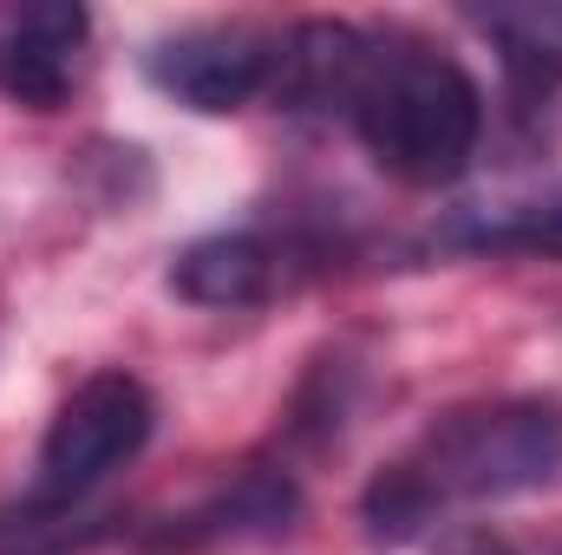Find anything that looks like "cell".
Masks as SVG:
<instances>
[{
    "label": "cell",
    "instance_id": "obj_1",
    "mask_svg": "<svg viewBox=\"0 0 562 555\" xmlns=\"http://www.w3.org/2000/svg\"><path fill=\"white\" fill-rule=\"evenodd\" d=\"M562 471V399L510 393V399H471L425 424L406 451H393L367 490L360 523L373 543L400 550L419 543L458 510H484L504 497H524Z\"/></svg>",
    "mask_w": 562,
    "mask_h": 555
},
{
    "label": "cell",
    "instance_id": "obj_2",
    "mask_svg": "<svg viewBox=\"0 0 562 555\" xmlns=\"http://www.w3.org/2000/svg\"><path fill=\"white\" fill-rule=\"evenodd\" d=\"M340 118L360 150L406 190H445L471 170L484 138V92L477 79L406 33H367Z\"/></svg>",
    "mask_w": 562,
    "mask_h": 555
},
{
    "label": "cell",
    "instance_id": "obj_3",
    "mask_svg": "<svg viewBox=\"0 0 562 555\" xmlns=\"http://www.w3.org/2000/svg\"><path fill=\"white\" fill-rule=\"evenodd\" d=\"M150 431H157V399H150L144 380H132V373H92V380H79L59 399L46 438H40V471H33L26 517L53 523L72 503H86L112 471H125L150 444Z\"/></svg>",
    "mask_w": 562,
    "mask_h": 555
},
{
    "label": "cell",
    "instance_id": "obj_4",
    "mask_svg": "<svg viewBox=\"0 0 562 555\" xmlns=\"http://www.w3.org/2000/svg\"><path fill=\"white\" fill-rule=\"evenodd\" d=\"M144 72L164 99L203 118H223V112H243L256 92H276L281 33L249 26V20H203V26L164 33L144 53Z\"/></svg>",
    "mask_w": 562,
    "mask_h": 555
},
{
    "label": "cell",
    "instance_id": "obj_5",
    "mask_svg": "<svg viewBox=\"0 0 562 555\" xmlns=\"http://www.w3.org/2000/svg\"><path fill=\"white\" fill-rule=\"evenodd\" d=\"M92 39L79 0H7L0 7V92L26 112H59Z\"/></svg>",
    "mask_w": 562,
    "mask_h": 555
},
{
    "label": "cell",
    "instance_id": "obj_6",
    "mask_svg": "<svg viewBox=\"0 0 562 555\" xmlns=\"http://www.w3.org/2000/svg\"><path fill=\"white\" fill-rule=\"evenodd\" d=\"M281 287V242L262 229H216V236H196L177 262H170V294L190 301V307H216V314H236V307H262Z\"/></svg>",
    "mask_w": 562,
    "mask_h": 555
},
{
    "label": "cell",
    "instance_id": "obj_7",
    "mask_svg": "<svg viewBox=\"0 0 562 555\" xmlns=\"http://www.w3.org/2000/svg\"><path fill=\"white\" fill-rule=\"evenodd\" d=\"M431 249L451 256H530V262H562V183L504 196V203H471L451 209L431 229Z\"/></svg>",
    "mask_w": 562,
    "mask_h": 555
},
{
    "label": "cell",
    "instance_id": "obj_8",
    "mask_svg": "<svg viewBox=\"0 0 562 555\" xmlns=\"http://www.w3.org/2000/svg\"><path fill=\"white\" fill-rule=\"evenodd\" d=\"M471 26L491 39L517 105H543L562 92V0H491L471 7Z\"/></svg>",
    "mask_w": 562,
    "mask_h": 555
},
{
    "label": "cell",
    "instance_id": "obj_9",
    "mask_svg": "<svg viewBox=\"0 0 562 555\" xmlns=\"http://www.w3.org/2000/svg\"><path fill=\"white\" fill-rule=\"evenodd\" d=\"M294 517H301V484H294V471L262 464V471H243V477H236L229 490H216L210 503H196V510L170 530V543L281 536V530H294Z\"/></svg>",
    "mask_w": 562,
    "mask_h": 555
},
{
    "label": "cell",
    "instance_id": "obj_10",
    "mask_svg": "<svg viewBox=\"0 0 562 555\" xmlns=\"http://www.w3.org/2000/svg\"><path fill=\"white\" fill-rule=\"evenodd\" d=\"M464 555H530V550H504V543H471ZM543 555H562V550H543Z\"/></svg>",
    "mask_w": 562,
    "mask_h": 555
}]
</instances>
